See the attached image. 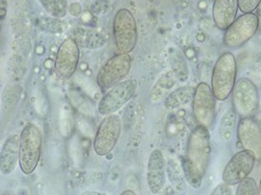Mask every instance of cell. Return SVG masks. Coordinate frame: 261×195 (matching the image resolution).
<instances>
[{
  "instance_id": "6da1fadb",
  "label": "cell",
  "mask_w": 261,
  "mask_h": 195,
  "mask_svg": "<svg viewBox=\"0 0 261 195\" xmlns=\"http://www.w3.org/2000/svg\"><path fill=\"white\" fill-rule=\"evenodd\" d=\"M211 138L205 126H195L188 138L184 173L187 183L194 189L201 188L211 159Z\"/></svg>"
},
{
  "instance_id": "7a4b0ae2",
  "label": "cell",
  "mask_w": 261,
  "mask_h": 195,
  "mask_svg": "<svg viewBox=\"0 0 261 195\" xmlns=\"http://www.w3.org/2000/svg\"><path fill=\"white\" fill-rule=\"evenodd\" d=\"M43 136L38 124L28 123L20 134L19 166L24 175H31L37 168L42 153Z\"/></svg>"
},
{
  "instance_id": "3957f363",
  "label": "cell",
  "mask_w": 261,
  "mask_h": 195,
  "mask_svg": "<svg viewBox=\"0 0 261 195\" xmlns=\"http://www.w3.org/2000/svg\"><path fill=\"white\" fill-rule=\"evenodd\" d=\"M237 75L236 59L231 52L223 53L216 61L211 78V88L216 100L224 101L232 93Z\"/></svg>"
},
{
  "instance_id": "277c9868",
  "label": "cell",
  "mask_w": 261,
  "mask_h": 195,
  "mask_svg": "<svg viewBox=\"0 0 261 195\" xmlns=\"http://www.w3.org/2000/svg\"><path fill=\"white\" fill-rule=\"evenodd\" d=\"M114 42L119 53L133 51L137 43V23L127 9L119 10L113 20Z\"/></svg>"
},
{
  "instance_id": "5b68a950",
  "label": "cell",
  "mask_w": 261,
  "mask_h": 195,
  "mask_svg": "<svg viewBox=\"0 0 261 195\" xmlns=\"http://www.w3.org/2000/svg\"><path fill=\"white\" fill-rule=\"evenodd\" d=\"M137 81L135 79H125L114 86L99 100L97 112L101 116L115 114L132 99L137 91Z\"/></svg>"
},
{
  "instance_id": "8992f818",
  "label": "cell",
  "mask_w": 261,
  "mask_h": 195,
  "mask_svg": "<svg viewBox=\"0 0 261 195\" xmlns=\"http://www.w3.org/2000/svg\"><path fill=\"white\" fill-rule=\"evenodd\" d=\"M132 59L128 53H118L109 60L100 68L96 82L101 90H110L122 81L129 73Z\"/></svg>"
},
{
  "instance_id": "52a82bcc",
  "label": "cell",
  "mask_w": 261,
  "mask_h": 195,
  "mask_svg": "<svg viewBox=\"0 0 261 195\" xmlns=\"http://www.w3.org/2000/svg\"><path fill=\"white\" fill-rule=\"evenodd\" d=\"M121 119L118 115L105 116L100 122L93 142L96 155L102 157L112 153L121 134Z\"/></svg>"
},
{
  "instance_id": "ba28073f",
  "label": "cell",
  "mask_w": 261,
  "mask_h": 195,
  "mask_svg": "<svg viewBox=\"0 0 261 195\" xmlns=\"http://www.w3.org/2000/svg\"><path fill=\"white\" fill-rule=\"evenodd\" d=\"M215 96L211 87L206 82H200L192 98V112L197 122L207 127H213L215 119Z\"/></svg>"
},
{
  "instance_id": "9c48e42d",
  "label": "cell",
  "mask_w": 261,
  "mask_h": 195,
  "mask_svg": "<svg viewBox=\"0 0 261 195\" xmlns=\"http://www.w3.org/2000/svg\"><path fill=\"white\" fill-rule=\"evenodd\" d=\"M232 102L238 115L251 116L258 107L259 92L256 85L249 78H239L232 90Z\"/></svg>"
},
{
  "instance_id": "30bf717a",
  "label": "cell",
  "mask_w": 261,
  "mask_h": 195,
  "mask_svg": "<svg viewBox=\"0 0 261 195\" xmlns=\"http://www.w3.org/2000/svg\"><path fill=\"white\" fill-rule=\"evenodd\" d=\"M258 30V18L253 13L244 14L234 20L226 30L224 36L225 45L229 48H237L245 45Z\"/></svg>"
},
{
  "instance_id": "8fae6325",
  "label": "cell",
  "mask_w": 261,
  "mask_h": 195,
  "mask_svg": "<svg viewBox=\"0 0 261 195\" xmlns=\"http://www.w3.org/2000/svg\"><path fill=\"white\" fill-rule=\"evenodd\" d=\"M255 161V157L250 151L246 149L238 151L226 165L223 172V182L231 186L239 184L252 172Z\"/></svg>"
},
{
  "instance_id": "7c38bea8",
  "label": "cell",
  "mask_w": 261,
  "mask_h": 195,
  "mask_svg": "<svg viewBox=\"0 0 261 195\" xmlns=\"http://www.w3.org/2000/svg\"><path fill=\"white\" fill-rule=\"evenodd\" d=\"M80 61V49L77 43L72 38L65 40L57 53L55 62L56 74L64 79L70 78L76 71Z\"/></svg>"
},
{
  "instance_id": "4fadbf2b",
  "label": "cell",
  "mask_w": 261,
  "mask_h": 195,
  "mask_svg": "<svg viewBox=\"0 0 261 195\" xmlns=\"http://www.w3.org/2000/svg\"><path fill=\"white\" fill-rule=\"evenodd\" d=\"M237 137L244 149L261 161V126L252 117H243L237 124Z\"/></svg>"
},
{
  "instance_id": "5bb4252c",
  "label": "cell",
  "mask_w": 261,
  "mask_h": 195,
  "mask_svg": "<svg viewBox=\"0 0 261 195\" xmlns=\"http://www.w3.org/2000/svg\"><path fill=\"white\" fill-rule=\"evenodd\" d=\"M166 163L164 156L160 149H155L150 153L147 170L146 181L149 191L153 194H160L166 184Z\"/></svg>"
},
{
  "instance_id": "9a60e30c",
  "label": "cell",
  "mask_w": 261,
  "mask_h": 195,
  "mask_svg": "<svg viewBox=\"0 0 261 195\" xmlns=\"http://www.w3.org/2000/svg\"><path fill=\"white\" fill-rule=\"evenodd\" d=\"M20 159V136L11 135L5 142L0 154V169L3 175L9 176L15 170Z\"/></svg>"
},
{
  "instance_id": "2e32d148",
  "label": "cell",
  "mask_w": 261,
  "mask_h": 195,
  "mask_svg": "<svg viewBox=\"0 0 261 195\" xmlns=\"http://www.w3.org/2000/svg\"><path fill=\"white\" fill-rule=\"evenodd\" d=\"M237 11V0H214L212 16L215 25L222 31H226L234 22Z\"/></svg>"
},
{
  "instance_id": "e0dca14e",
  "label": "cell",
  "mask_w": 261,
  "mask_h": 195,
  "mask_svg": "<svg viewBox=\"0 0 261 195\" xmlns=\"http://www.w3.org/2000/svg\"><path fill=\"white\" fill-rule=\"evenodd\" d=\"M178 81L177 76L172 70H168L163 73L155 82L153 88L150 90L149 100L153 104H158L170 93L173 87L176 86Z\"/></svg>"
},
{
  "instance_id": "ac0fdd59",
  "label": "cell",
  "mask_w": 261,
  "mask_h": 195,
  "mask_svg": "<svg viewBox=\"0 0 261 195\" xmlns=\"http://www.w3.org/2000/svg\"><path fill=\"white\" fill-rule=\"evenodd\" d=\"M72 39L77 43V45L88 49L99 48L107 43V39L103 34L94 30L83 27L73 30Z\"/></svg>"
},
{
  "instance_id": "d6986e66",
  "label": "cell",
  "mask_w": 261,
  "mask_h": 195,
  "mask_svg": "<svg viewBox=\"0 0 261 195\" xmlns=\"http://www.w3.org/2000/svg\"><path fill=\"white\" fill-rule=\"evenodd\" d=\"M195 89L192 86H183L170 92L164 99V106L167 110H175L192 101Z\"/></svg>"
},
{
  "instance_id": "ffe728a7",
  "label": "cell",
  "mask_w": 261,
  "mask_h": 195,
  "mask_svg": "<svg viewBox=\"0 0 261 195\" xmlns=\"http://www.w3.org/2000/svg\"><path fill=\"white\" fill-rule=\"evenodd\" d=\"M67 95L71 104L82 115L87 116L88 118L95 116V110L97 109H95L94 103L82 92L75 89H70L68 90Z\"/></svg>"
},
{
  "instance_id": "44dd1931",
  "label": "cell",
  "mask_w": 261,
  "mask_h": 195,
  "mask_svg": "<svg viewBox=\"0 0 261 195\" xmlns=\"http://www.w3.org/2000/svg\"><path fill=\"white\" fill-rule=\"evenodd\" d=\"M236 121H237V113L234 107L233 109L227 110L225 114L222 116V119L220 122L219 134L223 142L228 143L234 137L235 129L237 128Z\"/></svg>"
},
{
  "instance_id": "7402d4cb",
  "label": "cell",
  "mask_w": 261,
  "mask_h": 195,
  "mask_svg": "<svg viewBox=\"0 0 261 195\" xmlns=\"http://www.w3.org/2000/svg\"><path fill=\"white\" fill-rule=\"evenodd\" d=\"M166 172L170 184L178 192H183L186 187V178L184 169H182L175 158H170L167 162Z\"/></svg>"
},
{
  "instance_id": "603a6c76",
  "label": "cell",
  "mask_w": 261,
  "mask_h": 195,
  "mask_svg": "<svg viewBox=\"0 0 261 195\" xmlns=\"http://www.w3.org/2000/svg\"><path fill=\"white\" fill-rule=\"evenodd\" d=\"M171 70L175 73L180 82H186L189 78V69L187 61L182 52L175 51L170 57Z\"/></svg>"
},
{
  "instance_id": "cb8c5ba5",
  "label": "cell",
  "mask_w": 261,
  "mask_h": 195,
  "mask_svg": "<svg viewBox=\"0 0 261 195\" xmlns=\"http://www.w3.org/2000/svg\"><path fill=\"white\" fill-rule=\"evenodd\" d=\"M74 126V118L70 106L68 104H63L60 110L59 127L60 133L63 137L68 138L72 136V131Z\"/></svg>"
},
{
  "instance_id": "d4e9b609",
  "label": "cell",
  "mask_w": 261,
  "mask_h": 195,
  "mask_svg": "<svg viewBox=\"0 0 261 195\" xmlns=\"http://www.w3.org/2000/svg\"><path fill=\"white\" fill-rule=\"evenodd\" d=\"M44 10L55 18H63L67 13L66 0H39Z\"/></svg>"
},
{
  "instance_id": "484cf974",
  "label": "cell",
  "mask_w": 261,
  "mask_h": 195,
  "mask_svg": "<svg viewBox=\"0 0 261 195\" xmlns=\"http://www.w3.org/2000/svg\"><path fill=\"white\" fill-rule=\"evenodd\" d=\"M68 150L73 165L77 168H82L84 166V153L79 137L76 135H72L69 139Z\"/></svg>"
},
{
  "instance_id": "4316f807",
  "label": "cell",
  "mask_w": 261,
  "mask_h": 195,
  "mask_svg": "<svg viewBox=\"0 0 261 195\" xmlns=\"http://www.w3.org/2000/svg\"><path fill=\"white\" fill-rule=\"evenodd\" d=\"M236 194L238 195H258L260 194L259 187L252 178H246L238 184Z\"/></svg>"
},
{
  "instance_id": "83f0119b",
  "label": "cell",
  "mask_w": 261,
  "mask_h": 195,
  "mask_svg": "<svg viewBox=\"0 0 261 195\" xmlns=\"http://www.w3.org/2000/svg\"><path fill=\"white\" fill-rule=\"evenodd\" d=\"M76 126L79 132L84 135L87 138H92L94 137V129L92 126V123L89 121L87 116H80L76 118Z\"/></svg>"
},
{
  "instance_id": "f1b7e54d",
  "label": "cell",
  "mask_w": 261,
  "mask_h": 195,
  "mask_svg": "<svg viewBox=\"0 0 261 195\" xmlns=\"http://www.w3.org/2000/svg\"><path fill=\"white\" fill-rule=\"evenodd\" d=\"M238 9L244 14H250L255 11L260 5L261 0H237Z\"/></svg>"
},
{
  "instance_id": "f546056e",
  "label": "cell",
  "mask_w": 261,
  "mask_h": 195,
  "mask_svg": "<svg viewBox=\"0 0 261 195\" xmlns=\"http://www.w3.org/2000/svg\"><path fill=\"white\" fill-rule=\"evenodd\" d=\"M213 195H217V194H224V195H228V194H232V189H231V185H228L226 183L224 184H220L217 186L213 191H212Z\"/></svg>"
},
{
  "instance_id": "4dcf8cb0",
  "label": "cell",
  "mask_w": 261,
  "mask_h": 195,
  "mask_svg": "<svg viewBox=\"0 0 261 195\" xmlns=\"http://www.w3.org/2000/svg\"><path fill=\"white\" fill-rule=\"evenodd\" d=\"M256 10H257V15L256 16L258 18V29L261 32V3H260V5L258 6V8Z\"/></svg>"
},
{
  "instance_id": "1f68e13d",
  "label": "cell",
  "mask_w": 261,
  "mask_h": 195,
  "mask_svg": "<svg viewBox=\"0 0 261 195\" xmlns=\"http://www.w3.org/2000/svg\"><path fill=\"white\" fill-rule=\"evenodd\" d=\"M121 194H122V195H124V194H133V195H134L135 192H133L132 190H125V191H123Z\"/></svg>"
},
{
  "instance_id": "d6a6232c",
  "label": "cell",
  "mask_w": 261,
  "mask_h": 195,
  "mask_svg": "<svg viewBox=\"0 0 261 195\" xmlns=\"http://www.w3.org/2000/svg\"><path fill=\"white\" fill-rule=\"evenodd\" d=\"M93 193H94V194H100V193H98V192H86L85 194H93Z\"/></svg>"
},
{
  "instance_id": "836d02e7",
  "label": "cell",
  "mask_w": 261,
  "mask_h": 195,
  "mask_svg": "<svg viewBox=\"0 0 261 195\" xmlns=\"http://www.w3.org/2000/svg\"><path fill=\"white\" fill-rule=\"evenodd\" d=\"M259 191H260V194H261V180H260V183H259Z\"/></svg>"
}]
</instances>
